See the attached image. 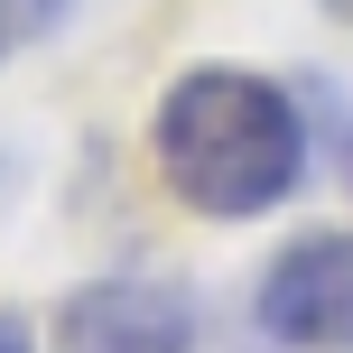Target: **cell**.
Wrapping results in <instances>:
<instances>
[{
	"label": "cell",
	"instance_id": "1",
	"mask_svg": "<svg viewBox=\"0 0 353 353\" xmlns=\"http://www.w3.org/2000/svg\"><path fill=\"white\" fill-rule=\"evenodd\" d=\"M149 159L168 195L214 223H251V214L288 205L307 176V112L288 84L251 65H186L149 112Z\"/></svg>",
	"mask_w": 353,
	"mask_h": 353
},
{
	"label": "cell",
	"instance_id": "2",
	"mask_svg": "<svg viewBox=\"0 0 353 353\" xmlns=\"http://www.w3.org/2000/svg\"><path fill=\"white\" fill-rule=\"evenodd\" d=\"M251 316L288 353H353V223L298 232L251 288Z\"/></svg>",
	"mask_w": 353,
	"mask_h": 353
},
{
	"label": "cell",
	"instance_id": "3",
	"mask_svg": "<svg viewBox=\"0 0 353 353\" xmlns=\"http://www.w3.org/2000/svg\"><path fill=\"white\" fill-rule=\"evenodd\" d=\"M195 288L130 270V279H93L56 307V353H195Z\"/></svg>",
	"mask_w": 353,
	"mask_h": 353
},
{
	"label": "cell",
	"instance_id": "4",
	"mask_svg": "<svg viewBox=\"0 0 353 353\" xmlns=\"http://www.w3.org/2000/svg\"><path fill=\"white\" fill-rule=\"evenodd\" d=\"M84 0H0V47H47V37L74 28Z\"/></svg>",
	"mask_w": 353,
	"mask_h": 353
},
{
	"label": "cell",
	"instance_id": "5",
	"mask_svg": "<svg viewBox=\"0 0 353 353\" xmlns=\"http://www.w3.org/2000/svg\"><path fill=\"white\" fill-rule=\"evenodd\" d=\"M0 353H37V335H28V316H10V307H0Z\"/></svg>",
	"mask_w": 353,
	"mask_h": 353
},
{
	"label": "cell",
	"instance_id": "6",
	"mask_svg": "<svg viewBox=\"0 0 353 353\" xmlns=\"http://www.w3.org/2000/svg\"><path fill=\"white\" fill-rule=\"evenodd\" d=\"M10 186H19V168H10V149H0V205H10Z\"/></svg>",
	"mask_w": 353,
	"mask_h": 353
},
{
	"label": "cell",
	"instance_id": "7",
	"mask_svg": "<svg viewBox=\"0 0 353 353\" xmlns=\"http://www.w3.org/2000/svg\"><path fill=\"white\" fill-rule=\"evenodd\" d=\"M316 10H325V19H344V28H353V0H316Z\"/></svg>",
	"mask_w": 353,
	"mask_h": 353
},
{
	"label": "cell",
	"instance_id": "8",
	"mask_svg": "<svg viewBox=\"0 0 353 353\" xmlns=\"http://www.w3.org/2000/svg\"><path fill=\"white\" fill-rule=\"evenodd\" d=\"M344 176H353V159H344Z\"/></svg>",
	"mask_w": 353,
	"mask_h": 353
}]
</instances>
